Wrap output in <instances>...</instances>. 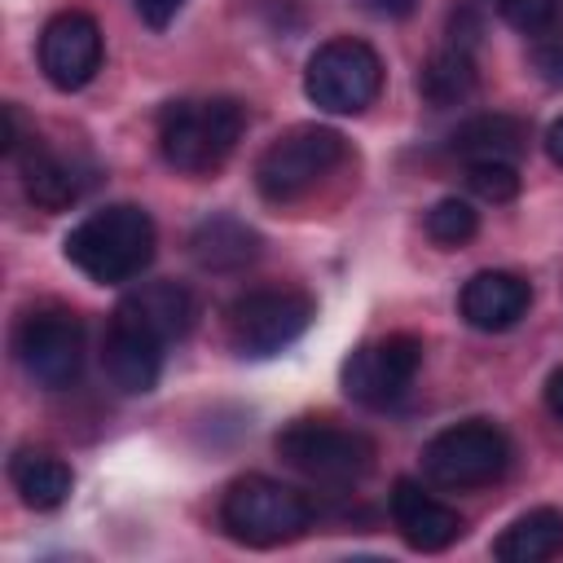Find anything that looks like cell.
Wrapping results in <instances>:
<instances>
[{"label": "cell", "instance_id": "cell-1", "mask_svg": "<svg viewBox=\"0 0 563 563\" xmlns=\"http://www.w3.org/2000/svg\"><path fill=\"white\" fill-rule=\"evenodd\" d=\"M246 128V110L233 97H185L158 110V154L185 176H211L229 163Z\"/></svg>", "mask_w": 563, "mask_h": 563}, {"label": "cell", "instance_id": "cell-2", "mask_svg": "<svg viewBox=\"0 0 563 563\" xmlns=\"http://www.w3.org/2000/svg\"><path fill=\"white\" fill-rule=\"evenodd\" d=\"M62 251L88 282L123 286L136 273H145V264L154 260V220H150V211H141L132 202H114V207L84 216L66 233Z\"/></svg>", "mask_w": 563, "mask_h": 563}, {"label": "cell", "instance_id": "cell-3", "mask_svg": "<svg viewBox=\"0 0 563 563\" xmlns=\"http://www.w3.org/2000/svg\"><path fill=\"white\" fill-rule=\"evenodd\" d=\"M220 523L233 541L268 550V545H286L295 541L308 523H312V506L303 493H295L282 479L268 475H242L229 484L224 501H220Z\"/></svg>", "mask_w": 563, "mask_h": 563}, {"label": "cell", "instance_id": "cell-4", "mask_svg": "<svg viewBox=\"0 0 563 563\" xmlns=\"http://www.w3.org/2000/svg\"><path fill=\"white\" fill-rule=\"evenodd\" d=\"M343 154H347V145H343V136L334 128L295 123L277 141H268V150L260 154V163H255V189L268 202H295L308 189H317L339 167Z\"/></svg>", "mask_w": 563, "mask_h": 563}, {"label": "cell", "instance_id": "cell-5", "mask_svg": "<svg viewBox=\"0 0 563 563\" xmlns=\"http://www.w3.org/2000/svg\"><path fill=\"white\" fill-rule=\"evenodd\" d=\"M277 457L317 484H356L374 466V440L325 418H295L277 431Z\"/></svg>", "mask_w": 563, "mask_h": 563}, {"label": "cell", "instance_id": "cell-6", "mask_svg": "<svg viewBox=\"0 0 563 563\" xmlns=\"http://www.w3.org/2000/svg\"><path fill=\"white\" fill-rule=\"evenodd\" d=\"M383 88V57L352 35L325 40L303 66V92L325 114H361Z\"/></svg>", "mask_w": 563, "mask_h": 563}, {"label": "cell", "instance_id": "cell-7", "mask_svg": "<svg viewBox=\"0 0 563 563\" xmlns=\"http://www.w3.org/2000/svg\"><path fill=\"white\" fill-rule=\"evenodd\" d=\"M510 466V440L501 427L471 418L435 431L422 444V475L440 488H484Z\"/></svg>", "mask_w": 563, "mask_h": 563}, {"label": "cell", "instance_id": "cell-8", "mask_svg": "<svg viewBox=\"0 0 563 563\" xmlns=\"http://www.w3.org/2000/svg\"><path fill=\"white\" fill-rule=\"evenodd\" d=\"M317 317L312 295L295 290V286H264V290H246L229 303L224 312V330L233 352L242 356H273L282 347H290Z\"/></svg>", "mask_w": 563, "mask_h": 563}, {"label": "cell", "instance_id": "cell-9", "mask_svg": "<svg viewBox=\"0 0 563 563\" xmlns=\"http://www.w3.org/2000/svg\"><path fill=\"white\" fill-rule=\"evenodd\" d=\"M13 352L31 374V383L62 391L84 369V321L66 308H31L18 321Z\"/></svg>", "mask_w": 563, "mask_h": 563}, {"label": "cell", "instance_id": "cell-10", "mask_svg": "<svg viewBox=\"0 0 563 563\" xmlns=\"http://www.w3.org/2000/svg\"><path fill=\"white\" fill-rule=\"evenodd\" d=\"M418 365H422V339L413 334H387V339H374V343H361L347 361H343V396L365 405V409H387L396 405L413 378H418Z\"/></svg>", "mask_w": 563, "mask_h": 563}, {"label": "cell", "instance_id": "cell-11", "mask_svg": "<svg viewBox=\"0 0 563 563\" xmlns=\"http://www.w3.org/2000/svg\"><path fill=\"white\" fill-rule=\"evenodd\" d=\"M40 70L57 92H79L101 70V26L84 9H62L40 31Z\"/></svg>", "mask_w": 563, "mask_h": 563}, {"label": "cell", "instance_id": "cell-12", "mask_svg": "<svg viewBox=\"0 0 563 563\" xmlns=\"http://www.w3.org/2000/svg\"><path fill=\"white\" fill-rule=\"evenodd\" d=\"M163 347H167V339H158L132 312L114 308V317L106 325V343H101V369L119 391L145 396V391H154V383L163 374Z\"/></svg>", "mask_w": 563, "mask_h": 563}, {"label": "cell", "instance_id": "cell-13", "mask_svg": "<svg viewBox=\"0 0 563 563\" xmlns=\"http://www.w3.org/2000/svg\"><path fill=\"white\" fill-rule=\"evenodd\" d=\"M391 523H396L400 541L409 550H422V554H440L466 532L462 515L453 506H444L435 493H427L409 475L391 484Z\"/></svg>", "mask_w": 563, "mask_h": 563}, {"label": "cell", "instance_id": "cell-14", "mask_svg": "<svg viewBox=\"0 0 563 563\" xmlns=\"http://www.w3.org/2000/svg\"><path fill=\"white\" fill-rule=\"evenodd\" d=\"M457 308L466 317V325L484 330V334H501L510 325H519L532 308V286L519 277V273H506V268H484L475 273L462 295H457Z\"/></svg>", "mask_w": 563, "mask_h": 563}, {"label": "cell", "instance_id": "cell-15", "mask_svg": "<svg viewBox=\"0 0 563 563\" xmlns=\"http://www.w3.org/2000/svg\"><path fill=\"white\" fill-rule=\"evenodd\" d=\"M189 255L207 273H238L260 255V233L238 216H207L189 233Z\"/></svg>", "mask_w": 563, "mask_h": 563}, {"label": "cell", "instance_id": "cell-16", "mask_svg": "<svg viewBox=\"0 0 563 563\" xmlns=\"http://www.w3.org/2000/svg\"><path fill=\"white\" fill-rule=\"evenodd\" d=\"M18 158H22L26 198L40 202V207H48V211L70 207V202L84 194V185H88V176L79 172V163L53 154V150L40 145V141H26V150H18Z\"/></svg>", "mask_w": 563, "mask_h": 563}, {"label": "cell", "instance_id": "cell-17", "mask_svg": "<svg viewBox=\"0 0 563 563\" xmlns=\"http://www.w3.org/2000/svg\"><path fill=\"white\" fill-rule=\"evenodd\" d=\"M528 145V123L515 119V114H475L466 119L453 136H449V150L462 158V163H484V158H501V163H515Z\"/></svg>", "mask_w": 563, "mask_h": 563}, {"label": "cell", "instance_id": "cell-18", "mask_svg": "<svg viewBox=\"0 0 563 563\" xmlns=\"http://www.w3.org/2000/svg\"><path fill=\"white\" fill-rule=\"evenodd\" d=\"M9 484L13 493L22 497V506L31 510H57L70 488H75V475L70 466L57 457V453H44V449H18L9 457Z\"/></svg>", "mask_w": 563, "mask_h": 563}, {"label": "cell", "instance_id": "cell-19", "mask_svg": "<svg viewBox=\"0 0 563 563\" xmlns=\"http://www.w3.org/2000/svg\"><path fill=\"white\" fill-rule=\"evenodd\" d=\"M493 554L501 563H545V559L563 554V510L537 506V510L510 519L501 528V537L493 541Z\"/></svg>", "mask_w": 563, "mask_h": 563}, {"label": "cell", "instance_id": "cell-20", "mask_svg": "<svg viewBox=\"0 0 563 563\" xmlns=\"http://www.w3.org/2000/svg\"><path fill=\"white\" fill-rule=\"evenodd\" d=\"M119 308L132 312L136 321H145L167 343L172 339H185L189 325H194V295L185 286H176V282H150V286L123 295Z\"/></svg>", "mask_w": 563, "mask_h": 563}, {"label": "cell", "instance_id": "cell-21", "mask_svg": "<svg viewBox=\"0 0 563 563\" xmlns=\"http://www.w3.org/2000/svg\"><path fill=\"white\" fill-rule=\"evenodd\" d=\"M418 92L422 101H431L435 110L444 106H457L475 92V62L466 53V44H453V48H440L422 62L418 70Z\"/></svg>", "mask_w": 563, "mask_h": 563}, {"label": "cell", "instance_id": "cell-22", "mask_svg": "<svg viewBox=\"0 0 563 563\" xmlns=\"http://www.w3.org/2000/svg\"><path fill=\"white\" fill-rule=\"evenodd\" d=\"M479 229V216L466 198H440L431 211H427V238L440 242V246H466Z\"/></svg>", "mask_w": 563, "mask_h": 563}, {"label": "cell", "instance_id": "cell-23", "mask_svg": "<svg viewBox=\"0 0 563 563\" xmlns=\"http://www.w3.org/2000/svg\"><path fill=\"white\" fill-rule=\"evenodd\" d=\"M466 185L484 202H510L519 194V172H515V163L484 158V163H466Z\"/></svg>", "mask_w": 563, "mask_h": 563}, {"label": "cell", "instance_id": "cell-24", "mask_svg": "<svg viewBox=\"0 0 563 563\" xmlns=\"http://www.w3.org/2000/svg\"><path fill=\"white\" fill-rule=\"evenodd\" d=\"M493 9H497L515 31L537 35V31H545V26L554 22L559 0H493Z\"/></svg>", "mask_w": 563, "mask_h": 563}, {"label": "cell", "instance_id": "cell-25", "mask_svg": "<svg viewBox=\"0 0 563 563\" xmlns=\"http://www.w3.org/2000/svg\"><path fill=\"white\" fill-rule=\"evenodd\" d=\"M532 70L545 84H563V40H541L532 48Z\"/></svg>", "mask_w": 563, "mask_h": 563}, {"label": "cell", "instance_id": "cell-26", "mask_svg": "<svg viewBox=\"0 0 563 563\" xmlns=\"http://www.w3.org/2000/svg\"><path fill=\"white\" fill-rule=\"evenodd\" d=\"M180 9H185V0H136L141 22H145V26H154V31H163Z\"/></svg>", "mask_w": 563, "mask_h": 563}, {"label": "cell", "instance_id": "cell-27", "mask_svg": "<svg viewBox=\"0 0 563 563\" xmlns=\"http://www.w3.org/2000/svg\"><path fill=\"white\" fill-rule=\"evenodd\" d=\"M361 4H365L369 13H378V18H409L418 0H361Z\"/></svg>", "mask_w": 563, "mask_h": 563}, {"label": "cell", "instance_id": "cell-28", "mask_svg": "<svg viewBox=\"0 0 563 563\" xmlns=\"http://www.w3.org/2000/svg\"><path fill=\"white\" fill-rule=\"evenodd\" d=\"M545 409H550V413L563 422V365H559V369L545 378Z\"/></svg>", "mask_w": 563, "mask_h": 563}, {"label": "cell", "instance_id": "cell-29", "mask_svg": "<svg viewBox=\"0 0 563 563\" xmlns=\"http://www.w3.org/2000/svg\"><path fill=\"white\" fill-rule=\"evenodd\" d=\"M545 154H550V163H559V167H563V114L545 128Z\"/></svg>", "mask_w": 563, "mask_h": 563}]
</instances>
